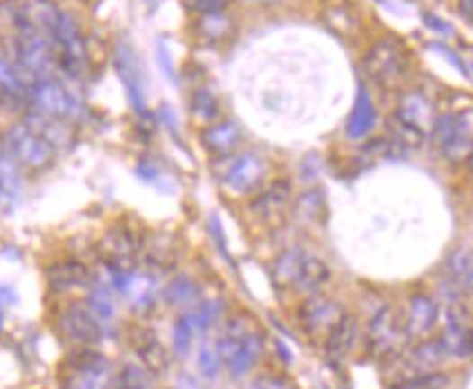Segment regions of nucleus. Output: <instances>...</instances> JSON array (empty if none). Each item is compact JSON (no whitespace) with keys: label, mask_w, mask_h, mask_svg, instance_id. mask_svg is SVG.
Returning <instances> with one entry per match:
<instances>
[{"label":"nucleus","mask_w":473,"mask_h":389,"mask_svg":"<svg viewBox=\"0 0 473 389\" xmlns=\"http://www.w3.org/2000/svg\"><path fill=\"white\" fill-rule=\"evenodd\" d=\"M261 352H263V337H261L259 332L248 331L239 346H236L233 357H230L224 366L228 367L230 376L241 378L256 366V361L261 358Z\"/></svg>","instance_id":"obj_20"},{"label":"nucleus","mask_w":473,"mask_h":389,"mask_svg":"<svg viewBox=\"0 0 473 389\" xmlns=\"http://www.w3.org/2000/svg\"><path fill=\"white\" fill-rule=\"evenodd\" d=\"M114 68L120 84L125 85L129 103H132L134 112L140 116L147 114V103H145V85H143V73L138 68V59H136L134 49L128 42H119L117 50H114Z\"/></svg>","instance_id":"obj_8"},{"label":"nucleus","mask_w":473,"mask_h":389,"mask_svg":"<svg viewBox=\"0 0 473 389\" xmlns=\"http://www.w3.org/2000/svg\"><path fill=\"white\" fill-rule=\"evenodd\" d=\"M97 250L108 270L134 271L136 261H138L140 250H143V241L136 236L132 227L117 224L105 230Z\"/></svg>","instance_id":"obj_5"},{"label":"nucleus","mask_w":473,"mask_h":389,"mask_svg":"<svg viewBox=\"0 0 473 389\" xmlns=\"http://www.w3.org/2000/svg\"><path fill=\"white\" fill-rule=\"evenodd\" d=\"M16 300H18V296L12 287H7V285L0 287V306H13L16 305Z\"/></svg>","instance_id":"obj_44"},{"label":"nucleus","mask_w":473,"mask_h":389,"mask_svg":"<svg viewBox=\"0 0 473 389\" xmlns=\"http://www.w3.org/2000/svg\"><path fill=\"white\" fill-rule=\"evenodd\" d=\"M436 119H439V116L434 114V105L419 93L406 94V97L401 99L399 110H397V120L421 131L423 136L432 134Z\"/></svg>","instance_id":"obj_15"},{"label":"nucleus","mask_w":473,"mask_h":389,"mask_svg":"<svg viewBox=\"0 0 473 389\" xmlns=\"http://www.w3.org/2000/svg\"><path fill=\"white\" fill-rule=\"evenodd\" d=\"M296 221H300V224L305 225H311V224H318V221L325 217L326 212V201H325V195H322V190H307L296 199L294 208Z\"/></svg>","instance_id":"obj_29"},{"label":"nucleus","mask_w":473,"mask_h":389,"mask_svg":"<svg viewBox=\"0 0 473 389\" xmlns=\"http://www.w3.org/2000/svg\"><path fill=\"white\" fill-rule=\"evenodd\" d=\"M51 44H53L51 40L35 33L31 27H29V31L20 35V42H18L20 64H22L24 68H27L31 75H35L38 79H42L44 75L49 73L55 57H58V55H53Z\"/></svg>","instance_id":"obj_10"},{"label":"nucleus","mask_w":473,"mask_h":389,"mask_svg":"<svg viewBox=\"0 0 473 389\" xmlns=\"http://www.w3.org/2000/svg\"><path fill=\"white\" fill-rule=\"evenodd\" d=\"M186 315H189V320H191V324H193L195 332H206L210 326L215 324V322L219 320L221 305L218 300L200 302V305L195 306L191 313H186Z\"/></svg>","instance_id":"obj_33"},{"label":"nucleus","mask_w":473,"mask_h":389,"mask_svg":"<svg viewBox=\"0 0 473 389\" xmlns=\"http://www.w3.org/2000/svg\"><path fill=\"white\" fill-rule=\"evenodd\" d=\"M397 340H399V320H397L395 311L390 306L379 308L370 320L369 328V343L372 350H377L379 355H388L395 348Z\"/></svg>","instance_id":"obj_17"},{"label":"nucleus","mask_w":473,"mask_h":389,"mask_svg":"<svg viewBox=\"0 0 473 389\" xmlns=\"http://www.w3.org/2000/svg\"><path fill=\"white\" fill-rule=\"evenodd\" d=\"M145 3H147V4H154V0H145Z\"/></svg>","instance_id":"obj_48"},{"label":"nucleus","mask_w":473,"mask_h":389,"mask_svg":"<svg viewBox=\"0 0 473 389\" xmlns=\"http://www.w3.org/2000/svg\"><path fill=\"white\" fill-rule=\"evenodd\" d=\"M198 335L195 332L193 324H191L189 315L178 317V322L174 324V352L178 358H184L191 352V346H193V337Z\"/></svg>","instance_id":"obj_34"},{"label":"nucleus","mask_w":473,"mask_h":389,"mask_svg":"<svg viewBox=\"0 0 473 389\" xmlns=\"http://www.w3.org/2000/svg\"><path fill=\"white\" fill-rule=\"evenodd\" d=\"M136 173H138V178L143 181L158 180V169H156V166L149 164V163H140L138 166H136Z\"/></svg>","instance_id":"obj_42"},{"label":"nucleus","mask_w":473,"mask_h":389,"mask_svg":"<svg viewBox=\"0 0 473 389\" xmlns=\"http://www.w3.org/2000/svg\"><path fill=\"white\" fill-rule=\"evenodd\" d=\"M53 149L55 146L29 123L12 125L4 134V151L27 169H44L53 160Z\"/></svg>","instance_id":"obj_4"},{"label":"nucleus","mask_w":473,"mask_h":389,"mask_svg":"<svg viewBox=\"0 0 473 389\" xmlns=\"http://www.w3.org/2000/svg\"><path fill=\"white\" fill-rule=\"evenodd\" d=\"M112 363L90 346H79L64 363L62 389H114Z\"/></svg>","instance_id":"obj_1"},{"label":"nucleus","mask_w":473,"mask_h":389,"mask_svg":"<svg viewBox=\"0 0 473 389\" xmlns=\"http://www.w3.org/2000/svg\"><path fill=\"white\" fill-rule=\"evenodd\" d=\"M140 254L152 270H169L178 259V250H175L171 236H154L152 241H143Z\"/></svg>","instance_id":"obj_27"},{"label":"nucleus","mask_w":473,"mask_h":389,"mask_svg":"<svg viewBox=\"0 0 473 389\" xmlns=\"http://www.w3.org/2000/svg\"><path fill=\"white\" fill-rule=\"evenodd\" d=\"M439 322V305L427 296H415L410 300L406 320V332L412 337H423Z\"/></svg>","instance_id":"obj_19"},{"label":"nucleus","mask_w":473,"mask_h":389,"mask_svg":"<svg viewBox=\"0 0 473 389\" xmlns=\"http://www.w3.org/2000/svg\"><path fill=\"white\" fill-rule=\"evenodd\" d=\"M357 337V322L346 313H342V317L331 326V331L326 332L325 352L331 361H342L349 357V352L353 350V343Z\"/></svg>","instance_id":"obj_18"},{"label":"nucleus","mask_w":473,"mask_h":389,"mask_svg":"<svg viewBox=\"0 0 473 389\" xmlns=\"http://www.w3.org/2000/svg\"><path fill=\"white\" fill-rule=\"evenodd\" d=\"M114 389H149L147 372L136 363H128L114 378Z\"/></svg>","instance_id":"obj_35"},{"label":"nucleus","mask_w":473,"mask_h":389,"mask_svg":"<svg viewBox=\"0 0 473 389\" xmlns=\"http://www.w3.org/2000/svg\"><path fill=\"white\" fill-rule=\"evenodd\" d=\"M305 252L300 247H291V250H285L279 259L274 261L272 265V280L279 289H294L296 276H299L300 265L305 261Z\"/></svg>","instance_id":"obj_26"},{"label":"nucleus","mask_w":473,"mask_h":389,"mask_svg":"<svg viewBox=\"0 0 473 389\" xmlns=\"http://www.w3.org/2000/svg\"><path fill=\"white\" fill-rule=\"evenodd\" d=\"M22 195L20 164L4 149H0V204L13 206Z\"/></svg>","instance_id":"obj_24"},{"label":"nucleus","mask_w":473,"mask_h":389,"mask_svg":"<svg viewBox=\"0 0 473 389\" xmlns=\"http://www.w3.org/2000/svg\"><path fill=\"white\" fill-rule=\"evenodd\" d=\"M0 93L9 94V97L22 94V82H20L18 73L3 57H0Z\"/></svg>","instance_id":"obj_39"},{"label":"nucleus","mask_w":473,"mask_h":389,"mask_svg":"<svg viewBox=\"0 0 473 389\" xmlns=\"http://www.w3.org/2000/svg\"><path fill=\"white\" fill-rule=\"evenodd\" d=\"M458 9H460L462 18L473 27V0H458Z\"/></svg>","instance_id":"obj_46"},{"label":"nucleus","mask_w":473,"mask_h":389,"mask_svg":"<svg viewBox=\"0 0 473 389\" xmlns=\"http://www.w3.org/2000/svg\"><path fill=\"white\" fill-rule=\"evenodd\" d=\"M447 357L450 355H447L442 340H427L412 348L410 355L404 358V367L407 366V370H415L416 376H419V374L439 367Z\"/></svg>","instance_id":"obj_21"},{"label":"nucleus","mask_w":473,"mask_h":389,"mask_svg":"<svg viewBox=\"0 0 473 389\" xmlns=\"http://www.w3.org/2000/svg\"><path fill=\"white\" fill-rule=\"evenodd\" d=\"M375 119H377L375 103H372L370 94L366 93V88H360L353 103V112H351L349 123H346V136L355 140L364 138V136L375 128Z\"/></svg>","instance_id":"obj_22"},{"label":"nucleus","mask_w":473,"mask_h":389,"mask_svg":"<svg viewBox=\"0 0 473 389\" xmlns=\"http://www.w3.org/2000/svg\"><path fill=\"white\" fill-rule=\"evenodd\" d=\"M299 317L309 332H329L342 317V308L331 297L311 293L299 308Z\"/></svg>","instance_id":"obj_12"},{"label":"nucleus","mask_w":473,"mask_h":389,"mask_svg":"<svg viewBox=\"0 0 473 389\" xmlns=\"http://www.w3.org/2000/svg\"><path fill=\"white\" fill-rule=\"evenodd\" d=\"M241 140V131L235 123H218L204 129L202 143L213 155H228L236 149Z\"/></svg>","instance_id":"obj_25"},{"label":"nucleus","mask_w":473,"mask_h":389,"mask_svg":"<svg viewBox=\"0 0 473 389\" xmlns=\"http://www.w3.org/2000/svg\"><path fill=\"white\" fill-rule=\"evenodd\" d=\"M132 346L149 372L160 374L169 367V352L167 348L163 346V341L156 337V332L147 331V328H134Z\"/></svg>","instance_id":"obj_16"},{"label":"nucleus","mask_w":473,"mask_h":389,"mask_svg":"<svg viewBox=\"0 0 473 389\" xmlns=\"http://www.w3.org/2000/svg\"><path fill=\"white\" fill-rule=\"evenodd\" d=\"M230 31H233V22H230L228 16L224 13H200V22H198V33L202 35L204 40L209 42H215V40H224L228 38Z\"/></svg>","instance_id":"obj_32"},{"label":"nucleus","mask_w":473,"mask_h":389,"mask_svg":"<svg viewBox=\"0 0 473 389\" xmlns=\"http://www.w3.org/2000/svg\"><path fill=\"white\" fill-rule=\"evenodd\" d=\"M198 366H200V372H202L206 378L218 376L219 367H221V357H219L218 348H215V346H202V348H200Z\"/></svg>","instance_id":"obj_40"},{"label":"nucleus","mask_w":473,"mask_h":389,"mask_svg":"<svg viewBox=\"0 0 473 389\" xmlns=\"http://www.w3.org/2000/svg\"><path fill=\"white\" fill-rule=\"evenodd\" d=\"M331 271L329 265H326L322 259H316V256H305L303 265H300L299 276H296L294 282V291L305 293V296H311V293H318L322 287L329 282Z\"/></svg>","instance_id":"obj_23"},{"label":"nucleus","mask_w":473,"mask_h":389,"mask_svg":"<svg viewBox=\"0 0 473 389\" xmlns=\"http://www.w3.org/2000/svg\"><path fill=\"white\" fill-rule=\"evenodd\" d=\"M200 297V287L189 276H178L165 289V300L174 306H189Z\"/></svg>","instance_id":"obj_31"},{"label":"nucleus","mask_w":473,"mask_h":389,"mask_svg":"<svg viewBox=\"0 0 473 389\" xmlns=\"http://www.w3.org/2000/svg\"><path fill=\"white\" fill-rule=\"evenodd\" d=\"M47 282L55 293H68L73 289L93 285V274L82 261H59L47 270Z\"/></svg>","instance_id":"obj_13"},{"label":"nucleus","mask_w":473,"mask_h":389,"mask_svg":"<svg viewBox=\"0 0 473 389\" xmlns=\"http://www.w3.org/2000/svg\"><path fill=\"white\" fill-rule=\"evenodd\" d=\"M291 199H294V190H291L290 181L276 180L253 201V212L261 221L272 224V221L283 217V212L290 208Z\"/></svg>","instance_id":"obj_14"},{"label":"nucleus","mask_w":473,"mask_h":389,"mask_svg":"<svg viewBox=\"0 0 473 389\" xmlns=\"http://www.w3.org/2000/svg\"><path fill=\"white\" fill-rule=\"evenodd\" d=\"M256 389H294L288 381L283 378H268V381L256 383Z\"/></svg>","instance_id":"obj_45"},{"label":"nucleus","mask_w":473,"mask_h":389,"mask_svg":"<svg viewBox=\"0 0 473 389\" xmlns=\"http://www.w3.org/2000/svg\"><path fill=\"white\" fill-rule=\"evenodd\" d=\"M174 389H202V385H200L198 378L191 376V374H183V376H178V381H175Z\"/></svg>","instance_id":"obj_43"},{"label":"nucleus","mask_w":473,"mask_h":389,"mask_svg":"<svg viewBox=\"0 0 473 389\" xmlns=\"http://www.w3.org/2000/svg\"><path fill=\"white\" fill-rule=\"evenodd\" d=\"M364 68L369 77L379 88L395 90L406 82L407 70H410V59H407V50L401 47L397 40L384 38L366 53Z\"/></svg>","instance_id":"obj_2"},{"label":"nucleus","mask_w":473,"mask_h":389,"mask_svg":"<svg viewBox=\"0 0 473 389\" xmlns=\"http://www.w3.org/2000/svg\"><path fill=\"white\" fill-rule=\"evenodd\" d=\"M59 331L77 346H94L102 341L103 324L82 302H70L59 317Z\"/></svg>","instance_id":"obj_7"},{"label":"nucleus","mask_w":473,"mask_h":389,"mask_svg":"<svg viewBox=\"0 0 473 389\" xmlns=\"http://www.w3.org/2000/svg\"><path fill=\"white\" fill-rule=\"evenodd\" d=\"M460 287H462V289H465V291L473 293V270H471L469 274H467L465 278H462V280H460Z\"/></svg>","instance_id":"obj_47"},{"label":"nucleus","mask_w":473,"mask_h":389,"mask_svg":"<svg viewBox=\"0 0 473 389\" xmlns=\"http://www.w3.org/2000/svg\"><path fill=\"white\" fill-rule=\"evenodd\" d=\"M230 0H191V7L200 13H218L224 12V7Z\"/></svg>","instance_id":"obj_41"},{"label":"nucleus","mask_w":473,"mask_h":389,"mask_svg":"<svg viewBox=\"0 0 473 389\" xmlns=\"http://www.w3.org/2000/svg\"><path fill=\"white\" fill-rule=\"evenodd\" d=\"M29 99H31L35 112L47 119L73 120L79 114V103L73 94L62 84L49 77L35 79V84L29 88Z\"/></svg>","instance_id":"obj_6"},{"label":"nucleus","mask_w":473,"mask_h":389,"mask_svg":"<svg viewBox=\"0 0 473 389\" xmlns=\"http://www.w3.org/2000/svg\"><path fill=\"white\" fill-rule=\"evenodd\" d=\"M432 136L447 160L467 163L473 154V110L441 114Z\"/></svg>","instance_id":"obj_3"},{"label":"nucleus","mask_w":473,"mask_h":389,"mask_svg":"<svg viewBox=\"0 0 473 389\" xmlns=\"http://www.w3.org/2000/svg\"><path fill=\"white\" fill-rule=\"evenodd\" d=\"M85 306L90 308L94 317H97L102 324H110L117 315V306H114L112 293L102 282H94L88 287V300H85Z\"/></svg>","instance_id":"obj_30"},{"label":"nucleus","mask_w":473,"mask_h":389,"mask_svg":"<svg viewBox=\"0 0 473 389\" xmlns=\"http://www.w3.org/2000/svg\"><path fill=\"white\" fill-rule=\"evenodd\" d=\"M469 163H471V164H473V154H471V158H469Z\"/></svg>","instance_id":"obj_49"},{"label":"nucleus","mask_w":473,"mask_h":389,"mask_svg":"<svg viewBox=\"0 0 473 389\" xmlns=\"http://www.w3.org/2000/svg\"><path fill=\"white\" fill-rule=\"evenodd\" d=\"M442 343L450 357H473V326H469V313L462 305H451L447 311V326L442 332Z\"/></svg>","instance_id":"obj_9"},{"label":"nucleus","mask_w":473,"mask_h":389,"mask_svg":"<svg viewBox=\"0 0 473 389\" xmlns=\"http://www.w3.org/2000/svg\"><path fill=\"white\" fill-rule=\"evenodd\" d=\"M123 296L129 297V305H132L134 311H147L156 302V280L149 274L132 271Z\"/></svg>","instance_id":"obj_28"},{"label":"nucleus","mask_w":473,"mask_h":389,"mask_svg":"<svg viewBox=\"0 0 473 389\" xmlns=\"http://www.w3.org/2000/svg\"><path fill=\"white\" fill-rule=\"evenodd\" d=\"M265 163L261 155L244 154L226 171V186L236 195H248L263 184Z\"/></svg>","instance_id":"obj_11"},{"label":"nucleus","mask_w":473,"mask_h":389,"mask_svg":"<svg viewBox=\"0 0 473 389\" xmlns=\"http://www.w3.org/2000/svg\"><path fill=\"white\" fill-rule=\"evenodd\" d=\"M191 105H193V114L202 120H213L215 116L219 114L218 99H215L213 93H209L206 88L198 90V93L193 94V101H191Z\"/></svg>","instance_id":"obj_38"},{"label":"nucleus","mask_w":473,"mask_h":389,"mask_svg":"<svg viewBox=\"0 0 473 389\" xmlns=\"http://www.w3.org/2000/svg\"><path fill=\"white\" fill-rule=\"evenodd\" d=\"M450 385V376L445 372H425L401 381L399 385L390 389H445Z\"/></svg>","instance_id":"obj_36"},{"label":"nucleus","mask_w":473,"mask_h":389,"mask_svg":"<svg viewBox=\"0 0 473 389\" xmlns=\"http://www.w3.org/2000/svg\"><path fill=\"white\" fill-rule=\"evenodd\" d=\"M445 270H447V274H450L451 280L460 282L462 278H465L473 270V250H469V247H460V250H456L454 254L447 259Z\"/></svg>","instance_id":"obj_37"}]
</instances>
